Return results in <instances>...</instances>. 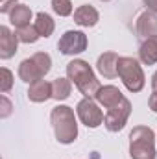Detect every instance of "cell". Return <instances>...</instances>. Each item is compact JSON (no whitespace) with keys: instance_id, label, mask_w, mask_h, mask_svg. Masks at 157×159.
<instances>
[{"instance_id":"d6986e66","label":"cell","mask_w":157,"mask_h":159,"mask_svg":"<svg viewBox=\"0 0 157 159\" xmlns=\"http://www.w3.org/2000/svg\"><path fill=\"white\" fill-rule=\"evenodd\" d=\"M15 35L19 37L20 43H26V44H34V43H37L39 41V34H37V30H35V26L34 24H30V26H24V28H19L17 32H15Z\"/></svg>"},{"instance_id":"9c48e42d","label":"cell","mask_w":157,"mask_h":159,"mask_svg":"<svg viewBox=\"0 0 157 159\" xmlns=\"http://www.w3.org/2000/svg\"><path fill=\"white\" fill-rule=\"evenodd\" d=\"M135 30H137V35L142 37V39H148V37L157 35V13L148 11V9L142 11V13L137 17Z\"/></svg>"},{"instance_id":"ba28073f","label":"cell","mask_w":157,"mask_h":159,"mask_svg":"<svg viewBox=\"0 0 157 159\" xmlns=\"http://www.w3.org/2000/svg\"><path fill=\"white\" fill-rule=\"evenodd\" d=\"M76 113L87 128H98L100 124H104V117H105L104 111L98 107V102H94L92 98L79 100L76 106Z\"/></svg>"},{"instance_id":"484cf974","label":"cell","mask_w":157,"mask_h":159,"mask_svg":"<svg viewBox=\"0 0 157 159\" xmlns=\"http://www.w3.org/2000/svg\"><path fill=\"white\" fill-rule=\"evenodd\" d=\"M152 89H154V91H157V72L152 76Z\"/></svg>"},{"instance_id":"603a6c76","label":"cell","mask_w":157,"mask_h":159,"mask_svg":"<svg viewBox=\"0 0 157 159\" xmlns=\"http://www.w3.org/2000/svg\"><path fill=\"white\" fill-rule=\"evenodd\" d=\"M17 6V0H0V13H7Z\"/></svg>"},{"instance_id":"7a4b0ae2","label":"cell","mask_w":157,"mask_h":159,"mask_svg":"<svg viewBox=\"0 0 157 159\" xmlns=\"http://www.w3.org/2000/svg\"><path fill=\"white\" fill-rule=\"evenodd\" d=\"M67 76L69 80L78 87V91L85 98H94L96 93L100 91V81L94 76L91 65L83 59H72L67 65Z\"/></svg>"},{"instance_id":"8992f818","label":"cell","mask_w":157,"mask_h":159,"mask_svg":"<svg viewBox=\"0 0 157 159\" xmlns=\"http://www.w3.org/2000/svg\"><path fill=\"white\" fill-rule=\"evenodd\" d=\"M131 115V102L124 96L118 104H115L113 107H109L105 111V117H104V126L107 128V131H120L126 122Z\"/></svg>"},{"instance_id":"52a82bcc","label":"cell","mask_w":157,"mask_h":159,"mask_svg":"<svg viewBox=\"0 0 157 159\" xmlns=\"http://www.w3.org/2000/svg\"><path fill=\"white\" fill-rule=\"evenodd\" d=\"M87 35L79 30H69L61 35V39L57 43V48L63 56H76L87 50Z\"/></svg>"},{"instance_id":"5b68a950","label":"cell","mask_w":157,"mask_h":159,"mask_svg":"<svg viewBox=\"0 0 157 159\" xmlns=\"http://www.w3.org/2000/svg\"><path fill=\"white\" fill-rule=\"evenodd\" d=\"M117 72L118 78L122 80V83L126 85V89L129 93H141L144 89L146 78H144L141 63L135 57H128V56L120 57L117 65Z\"/></svg>"},{"instance_id":"30bf717a","label":"cell","mask_w":157,"mask_h":159,"mask_svg":"<svg viewBox=\"0 0 157 159\" xmlns=\"http://www.w3.org/2000/svg\"><path fill=\"white\" fill-rule=\"evenodd\" d=\"M17 46H19V37L7 26H0V57L2 59L13 57L17 54Z\"/></svg>"},{"instance_id":"83f0119b","label":"cell","mask_w":157,"mask_h":159,"mask_svg":"<svg viewBox=\"0 0 157 159\" xmlns=\"http://www.w3.org/2000/svg\"><path fill=\"white\" fill-rule=\"evenodd\" d=\"M155 141H157V133H155Z\"/></svg>"},{"instance_id":"9a60e30c","label":"cell","mask_w":157,"mask_h":159,"mask_svg":"<svg viewBox=\"0 0 157 159\" xmlns=\"http://www.w3.org/2000/svg\"><path fill=\"white\" fill-rule=\"evenodd\" d=\"M139 59L144 65H155L157 63V35L148 37L139 46Z\"/></svg>"},{"instance_id":"7402d4cb","label":"cell","mask_w":157,"mask_h":159,"mask_svg":"<svg viewBox=\"0 0 157 159\" xmlns=\"http://www.w3.org/2000/svg\"><path fill=\"white\" fill-rule=\"evenodd\" d=\"M0 104H2V107H0V109H2V111H0V117H2V119H7V117L11 115V102L2 94V96H0Z\"/></svg>"},{"instance_id":"44dd1931","label":"cell","mask_w":157,"mask_h":159,"mask_svg":"<svg viewBox=\"0 0 157 159\" xmlns=\"http://www.w3.org/2000/svg\"><path fill=\"white\" fill-rule=\"evenodd\" d=\"M11 87H13V72L9 69L2 67L0 69V93L6 94L7 91H11Z\"/></svg>"},{"instance_id":"7c38bea8","label":"cell","mask_w":157,"mask_h":159,"mask_svg":"<svg viewBox=\"0 0 157 159\" xmlns=\"http://www.w3.org/2000/svg\"><path fill=\"white\" fill-rule=\"evenodd\" d=\"M98 20H100L98 11L92 6H89V4L79 6L78 9L74 11V22L78 26H81V28H92V26L98 24Z\"/></svg>"},{"instance_id":"5bb4252c","label":"cell","mask_w":157,"mask_h":159,"mask_svg":"<svg viewBox=\"0 0 157 159\" xmlns=\"http://www.w3.org/2000/svg\"><path fill=\"white\" fill-rule=\"evenodd\" d=\"M48 98H52V83H48L46 80H39V81H34L30 83V89H28V100L30 102H46Z\"/></svg>"},{"instance_id":"ac0fdd59","label":"cell","mask_w":157,"mask_h":159,"mask_svg":"<svg viewBox=\"0 0 157 159\" xmlns=\"http://www.w3.org/2000/svg\"><path fill=\"white\" fill-rule=\"evenodd\" d=\"M34 26H35V30H37V34H39L41 37H50V35L54 34V28H56L52 17H50L48 13H44V11H41V13L35 15Z\"/></svg>"},{"instance_id":"cb8c5ba5","label":"cell","mask_w":157,"mask_h":159,"mask_svg":"<svg viewBox=\"0 0 157 159\" xmlns=\"http://www.w3.org/2000/svg\"><path fill=\"white\" fill-rule=\"evenodd\" d=\"M148 106H150V109H152L154 113H157V91L152 93V96H150V100H148Z\"/></svg>"},{"instance_id":"277c9868","label":"cell","mask_w":157,"mask_h":159,"mask_svg":"<svg viewBox=\"0 0 157 159\" xmlns=\"http://www.w3.org/2000/svg\"><path fill=\"white\" fill-rule=\"evenodd\" d=\"M52 69V57L46 52H35L32 57H26L19 65V78L26 83L43 80Z\"/></svg>"},{"instance_id":"6da1fadb","label":"cell","mask_w":157,"mask_h":159,"mask_svg":"<svg viewBox=\"0 0 157 159\" xmlns=\"http://www.w3.org/2000/svg\"><path fill=\"white\" fill-rule=\"evenodd\" d=\"M50 122L56 133V139L61 144H72L78 137V122L74 109L69 106H56L50 113Z\"/></svg>"},{"instance_id":"ffe728a7","label":"cell","mask_w":157,"mask_h":159,"mask_svg":"<svg viewBox=\"0 0 157 159\" xmlns=\"http://www.w3.org/2000/svg\"><path fill=\"white\" fill-rule=\"evenodd\" d=\"M52 9L59 17H69L72 15V2L70 0H52Z\"/></svg>"},{"instance_id":"4316f807","label":"cell","mask_w":157,"mask_h":159,"mask_svg":"<svg viewBox=\"0 0 157 159\" xmlns=\"http://www.w3.org/2000/svg\"><path fill=\"white\" fill-rule=\"evenodd\" d=\"M102 2H109V0H102Z\"/></svg>"},{"instance_id":"2e32d148","label":"cell","mask_w":157,"mask_h":159,"mask_svg":"<svg viewBox=\"0 0 157 159\" xmlns=\"http://www.w3.org/2000/svg\"><path fill=\"white\" fill-rule=\"evenodd\" d=\"M30 20H32V9L28 6H24V4H17L9 11V22L15 26V30L30 26Z\"/></svg>"},{"instance_id":"8fae6325","label":"cell","mask_w":157,"mask_h":159,"mask_svg":"<svg viewBox=\"0 0 157 159\" xmlns=\"http://www.w3.org/2000/svg\"><path fill=\"white\" fill-rule=\"evenodd\" d=\"M118 59H120V56L115 54V52H104L100 57H98V61H96V69H98V72L104 76V78H117L118 72H117V65H118Z\"/></svg>"},{"instance_id":"e0dca14e","label":"cell","mask_w":157,"mask_h":159,"mask_svg":"<svg viewBox=\"0 0 157 159\" xmlns=\"http://www.w3.org/2000/svg\"><path fill=\"white\" fill-rule=\"evenodd\" d=\"M72 93V81L69 78H56L52 81V98L57 102H63Z\"/></svg>"},{"instance_id":"4fadbf2b","label":"cell","mask_w":157,"mask_h":159,"mask_svg":"<svg viewBox=\"0 0 157 159\" xmlns=\"http://www.w3.org/2000/svg\"><path fill=\"white\" fill-rule=\"evenodd\" d=\"M122 98H124V94L120 93V89L115 87V85H104V87H100V91H98L96 96H94V100H96L100 106H104L105 109L113 107V106L118 104Z\"/></svg>"},{"instance_id":"d4e9b609","label":"cell","mask_w":157,"mask_h":159,"mask_svg":"<svg viewBox=\"0 0 157 159\" xmlns=\"http://www.w3.org/2000/svg\"><path fill=\"white\" fill-rule=\"evenodd\" d=\"M142 2H144V6H146V9H148V11L157 13V0H142Z\"/></svg>"},{"instance_id":"3957f363","label":"cell","mask_w":157,"mask_h":159,"mask_svg":"<svg viewBox=\"0 0 157 159\" xmlns=\"http://www.w3.org/2000/svg\"><path fill=\"white\" fill-rule=\"evenodd\" d=\"M155 133L148 126H135L129 133V156L131 159H155Z\"/></svg>"}]
</instances>
